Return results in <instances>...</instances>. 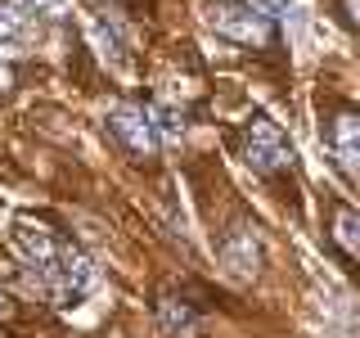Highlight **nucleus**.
Here are the masks:
<instances>
[{
	"instance_id": "nucleus-1",
	"label": "nucleus",
	"mask_w": 360,
	"mask_h": 338,
	"mask_svg": "<svg viewBox=\"0 0 360 338\" xmlns=\"http://www.w3.org/2000/svg\"><path fill=\"white\" fill-rule=\"evenodd\" d=\"M207 23H212L217 37L234 41V45H252V50L275 45V23H270V14H262V9L248 5V0H212Z\"/></svg>"
},
{
	"instance_id": "nucleus-11",
	"label": "nucleus",
	"mask_w": 360,
	"mask_h": 338,
	"mask_svg": "<svg viewBox=\"0 0 360 338\" xmlns=\"http://www.w3.org/2000/svg\"><path fill=\"white\" fill-rule=\"evenodd\" d=\"M153 127L162 140H180L185 135V108H176V104H153Z\"/></svg>"
},
{
	"instance_id": "nucleus-5",
	"label": "nucleus",
	"mask_w": 360,
	"mask_h": 338,
	"mask_svg": "<svg viewBox=\"0 0 360 338\" xmlns=\"http://www.w3.org/2000/svg\"><path fill=\"white\" fill-rule=\"evenodd\" d=\"M329 144H333L338 167H342L352 180H360V113L356 108H342L329 122Z\"/></svg>"
},
{
	"instance_id": "nucleus-7",
	"label": "nucleus",
	"mask_w": 360,
	"mask_h": 338,
	"mask_svg": "<svg viewBox=\"0 0 360 338\" xmlns=\"http://www.w3.org/2000/svg\"><path fill=\"white\" fill-rule=\"evenodd\" d=\"M158 325H162L172 338H198V330H202L194 302L176 298V293H162V298H158Z\"/></svg>"
},
{
	"instance_id": "nucleus-14",
	"label": "nucleus",
	"mask_w": 360,
	"mask_h": 338,
	"mask_svg": "<svg viewBox=\"0 0 360 338\" xmlns=\"http://www.w3.org/2000/svg\"><path fill=\"white\" fill-rule=\"evenodd\" d=\"M5 90H9V68L0 63V95H5Z\"/></svg>"
},
{
	"instance_id": "nucleus-2",
	"label": "nucleus",
	"mask_w": 360,
	"mask_h": 338,
	"mask_svg": "<svg viewBox=\"0 0 360 338\" xmlns=\"http://www.w3.org/2000/svg\"><path fill=\"white\" fill-rule=\"evenodd\" d=\"M41 275V284H45V293H50L59 307H72V302H82L90 289H95V280H99V270H95V262L82 253V248H72V244H63L59 253H54V262L45 266V270H37Z\"/></svg>"
},
{
	"instance_id": "nucleus-3",
	"label": "nucleus",
	"mask_w": 360,
	"mask_h": 338,
	"mask_svg": "<svg viewBox=\"0 0 360 338\" xmlns=\"http://www.w3.org/2000/svg\"><path fill=\"white\" fill-rule=\"evenodd\" d=\"M243 163L257 176H275L284 167H292V144L284 140L279 122H270L266 113H252L243 127Z\"/></svg>"
},
{
	"instance_id": "nucleus-13",
	"label": "nucleus",
	"mask_w": 360,
	"mask_h": 338,
	"mask_svg": "<svg viewBox=\"0 0 360 338\" xmlns=\"http://www.w3.org/2000/svg\"><path fill=\"white\" fill-rule=\"evenodd\" d=\"M18 307H14V298H9V293L5 289H0V320H9V315H14Z\"/></svg>"
},
{
	"instance_id": "nucleus-4",
	"label": "nucleus",
	"mask_w": 360,
	"mask_h": 338,
	"mask_svg": "<svg viewBox=\"0 0 360 338\" xmlns=\"http://www.w3.org/2000/svg\"><path fill=\"white\" fill-rule=\"evenodd\" d=\"M104 122H108V135L131 158H153L158 144H162V135H158V127H153V113L144 104H112Z\"/></svg>"
},
{
	"instance_id": "nucleus-8",
	"label": "nucleus",
	"mask_w": 360,
	"mask_h": 338,
	"mask_svg": "<svg viewBox=\"0 0 360 338\" xmlns=\"http://www.w3.org/2000/svg\"><path fill=\"white\" fill-rule=\"evenodd\" d=\"M221 253H225V266L234 270V275H257V262H262V253H257V239H252V230L248 225H234L230 234H225V244H221Z\"/></svg>"
},
{
	"instance_id": "nucleus-9",
	"label": "nucleus",
	"mask_w": 360,
	"mask_h": 338,
	"mask_svg": "<svg viewBox=\"0 0 360 338\" xmlns=\"http://www.w3.org/2000/svg\"><path fill=\"white\" fill-rule=\"evenodd\" d=\"M32 37V9L22 0H0V50H22Z\"/></svg>"
},
{
	"instance_id": "nucleus-12",
	"label": "nucleus",
	"mask_w": 360,
	"mask_h": 338,
	"mask_svg": "<svg viewBox=\"0 0 360 338\" xmlns=\"http://www.w3.org/2000/svg\"><path fill=\"white\" fill-rule=\"evenodd\" d=\"M22 5H27L32 14H50V18L68 14V0H22Z\"/></svg>"
},
{
	"instance_id": "nucleus-10",
	"label": "nucleus",
	"mask_w": 360,
	"mask_h": 338,
	"mask_svg": "<svg viewBox=\"0 0 360 338\" xmlns=\"http://www.w3.org/2000/svg\"><path fill=\"white\" fill-rule=\"evenodd\" d=\"M329 234H333V244L342 248L352 262H360V212H356V208L338 203V208H333V225H329Z\"/></svg>"
},
{
	"instance_id": "nucleus-6",
	"label": "nucleus",
	"mask_w": 360,
	"mask_h": 338,
	"mask_svg": "<svg viewBox=\"0 0 360 338\" xmlns=\"http://www.w3.org/2000/svg\"><path fill=\"white\" fill-rule=\"evenodd\" d=\"M14 244L22 248V257H27L37 270H45L54 262V253L63 248V239L50 230V225H41V221H32V217H18L14 221Z\"/></svg>"
}]
</instances>
